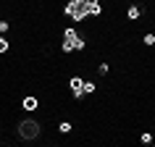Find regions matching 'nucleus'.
<instances>
[{"label": "nucleus", "instance_id": "f257e3e1", "mask_svg": "<svg viewBox=\"0 0 155 147\" xmlns=\"http://www.w3.org/2000/svg\"><path fill=\"white\" fill-rule=\"evenodd\" d=\"M18 137L24 139V142L37 139L40 137V123L32 121V118H21V121H18Z\"/></svg>", "mask_w": 155, "mask_h": 147}, {"label": "nucleus", "instance_id": "f03ea898", "mask_svg": "<svg viewBox=\"0 0 155 147\" xmlns=\"http://www.w3.org/2000/svg\"><path fill=\"white\" fill-rule=\"evenodd\" d=\"M66 13H68L74 21H82V18L90 16V13H87V5H84V0H71V3L66 5Z\"/></svg>", "mask_w": 155, "mask_h": 147}, {"label": "nucleus", "instance_id": "7ed1b4c3", "mask_svg": "<svg viewBox=\"0 0 155 147\" xmlns=\"http://www.w3.org/2000/svg\"><path fill=\"white\" fill-rule=\"evenodd\" d=\"M82 40L79 34H76V29H66L63 32V45H61V50L63 53H71V50H76V42Z\"/></svg>", "mask_w": 155, "mask_h": 147}, {"label": "nucleus", "instance_id": "20e7f679", "mask_svg": "<svg viewBox=\"0 0 155 147\" xmlns=\"http://www.w3.org/2000/svg\"><path fill=\"white\" fill-rule=\"evenodd\" d=\"M71 92H74V97H76V100L84 97V79L74 76V79H71Z\"/></svg>", "mask_w": 155, "mask_h": 147}, {"label": "nucleus", "instance_id": "39448f33", "mask_svg": "<svg viewBox=\"0 0 155 147\" xmlns=\"http://www.w3.org/2000/svg\"><path fill=\"white\" fill-rule=\"evenodd\" d=\"M84 5H87V13L90 16H100V0H84Z\"/></svg>", "mask_w": 155, "mask_h": 147}, {"label": "nucleus", "instance_id": "423d86ee", "mask_svg": "<svg viewBox=\"0 0 155 147\" xmlns=\"http://www.w3.org/2000/svg\"><path fill=\"white\" fill-rule=\"evenodd\" d=\"M142 13H145V8H139V5H131V8L126 11V16H129L131 21H134V18H139V16H142Z\"/></svg>", "mask_w": 155, "mask_h": 147}, {"label": "nucleus", "instance_id": "0eeeda50", "mask_svg": "<svg viewBox=\"0 0 155 147\" xmlns=\"http://www.w3.org/2000/svg\"><path fill=\"white\" fill-rule=\"evenodd\" d=\"M24 110H37V97H24Z\"/></svg>", "mask_w": 155, "mask_h": 147}, {"label": "nucleus", "instance_id": "6e6552de", "mask_svg": "<svg viewBox=\"0 0 155 147\" xmlns=\"http://www.w3.org/2000/svg\"><path fill=\"white\" fill-rule=\"evenodd\" d=\"M58 131H61V134H68V131H71V123H68V121H61V123H58Z\"/></svg>", "mask_w": 155, "mask_h": 147}, {"label": "nucleus", "instance_id": "1a4fd4ad", "mask_svg": "<svg viewBox=\"0 0 155 147\" xmlns=\"http://www.w3.org/2000/svg\"><path fill=\"white\" fill-rule=\"evenodd\" d=\"M8 47H11V42L5 37H0V53H8Z\"/></svg>", "mask_w": 155, "mask_h": 147}, {"label": "nucleus", "instance_id": "9d476101", "mask_svg": "<svg viewBox=\"0 0 155 147\" xmlns=\"http://www.w3.org/2000/svg\"><path fill=\"white\" fill-rule=\"evenodd\" d=\"M95 90H97V87H95L92 82H84V95H90V92H95Z\"/></svg>", "mask_w": 155, "mask_h": 147}, {"label": "nucleus", "instance_id": "9b49d317", "mask_svg": "<svg viewBox=\"0 0 155 147\" xmlns=\"http://www.w3.org/2000/svg\"><path fill=\"white\" fill-rule=\"evenodd\" d=\"M150 142H153V134H150V131H145V134H142V145H150Z\"/></svg>", "mask_w": 155, "mask_h": 147}, {"label": "nucleus", "instance_id": "f8f14e48", "mask_svg": "<svg viewBox=\"0 0 155 147\" xmlns=\"http://www.w3.org/2000/svg\"><path fill=\"white\" fill-rule=\"evenodd\" d=\"M145 45H155V34H145Z\"/></svg>", "mask_w": 155, "mask_h": 147}, {"label": "nucleus", "instance_id": "ddd939ff", "mask_svg": "<svg viewBox=\"0 0 155 147\" xmlns=\"http://www.w3.org/2000/svg\"><path fill=\"white\" fill-rule=\"evenodd\" d=\"M8 26H11L8 21H0V34H5V32H8Z\"/></svg>", "mask_w": 155, "mask_h": 147}, {"label": "nucleus", "instance_id": "4468645a", "mask_svg": "<svg viewBox=\"0 0 155 147\" xmlns=\"http://www.w3.org/2000/svg\"><path fill=\"white\" fill-rule=\"evenodd\" d=\"M153 142H155V137H153Z\"/></svg>", "mask_w": 155, "mask_h": 147}]
</instances>
